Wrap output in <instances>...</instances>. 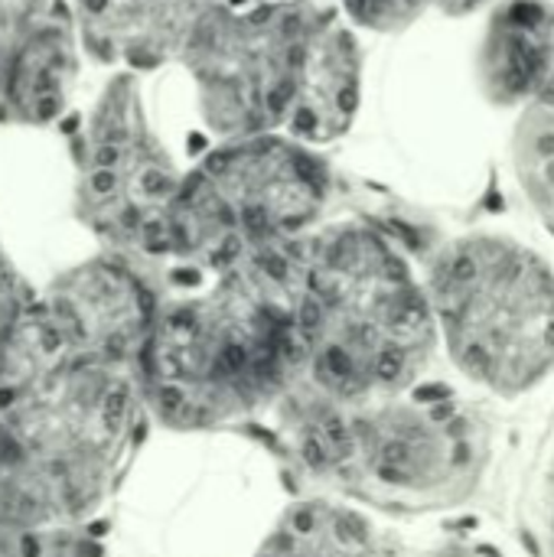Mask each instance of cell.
Here are the masks:
<instances>
[{"mask_svg": "<svg viewBox=\"0 0 554 557\" xmlns=\"http://www.w3.org/2000/svg\"><path fill=\"white\" fill-rule=\"evenodd\" d=\"M424 3V10L428 7H438V10H444V13H470V10H477L480 3H487V0H421Z\"/></svg>", "mask_w": 554, "mask_h": 557, "instance_id": "2e32d148", "label": "cell"}, {"mask_svg": "<svg viewBox=\"0 0 554 557\" xmlns=\"http://www.w3.org/2000/svg\"><path fill=\"white\" fill-rule=\"evenodd\" d=\"M137 101L134 82L118 78L91 124L88 212L108 238L170 258V225L186 176L144 124Z\"/></svg>", "mask_w": 554, "mask_h": 557, "instance_id": "ba28073f", "label": "cell"}, {"mask_svg": "<svg viewBox=\"0 0 554 557\" xmlns=\"http://www.w3.org/2000/svg\"><path fill=\"white\" fill-rule=\"evenodd\" d=\"M522 516L535 557H554V431L529 473Z\"/></svg>", "mask_w": 554, "mask_h": 557, "instance_id": "9a60e30c", "label": "cell"}, {"mask_svg": "<svg viewBox=\"0 0 554 557\" xmlns=\"http://www.w3.org/2000/svg\"><path fill=\"white\" fill-rule=\"evenodd\" d=\"M424 290L438 346L477 392L519 401L554 375V264L509 232L444 242Z\"/></svg>", "mask_w": 554, "mask_h": 557, "instance_id": "5b68a950", "label": "cell"}, {"mask_svg": "<svg viewBox=\"0 0 554 557\" xmlns=\"http://www.w3.org/2000/svg\"><path fill=\"white\" fill-rule=\"evenodd\" d=\"M431 557H496L490 555V552H483V548H473V545H454V548H441L438 555Z\"/></svg>", "mask_w": 554, "mask_h": 557, "instance_id": "e0dca14e", "label": "cell"}, {"mask_svg": "<svg viewBox=\"0 0 554 557\" xmlns=\"http://www.w3.org/2000/svg\"><path fill=\"white\" fill-rule=\"evenodd\" d=\"M294 245L268 248L160 307L140 352L144 401L180 431L225 428L268 405L300 366L291 320Z\"/></svg>", "mask_w": 554, "mask_h": 557, "instance_id": "3957f363", "label": "cell"}, {"mask_svg": "<svg viewBox=\"0 0 554 557\" xmlns=\"http://www.w3.org/2000/svg\"><path fill=\"white\" fill-rule=\"evenodd\" d=\"M509 166L529 212L554 235V69L519 108Z\"/></svg>", "mask_w": 554, "mask_h": 557, "instance_id": "5bb4252c", "label": "cell"}, {"mask_svg": "<svg viewBox=\"0 0 554 557\" xmlns=\"http://www.w3.org/2000/svg\"><path fill=\"white\" fill-rule=\"evenodd\" d=\"M78 362L127 366L140 359L160 313L150 287L121 261H88L56 281L46 297Z\"/></svg>", "mask_w": 554, "mask_h": 557, "instance_id": "9c48e42d", "label": "cell"}, {"mask_svg": "<svg viewBox=\"0 0 554 557\" xmlns=\"http://www.w3.org/2000/svg\"><path fill=\"white\" fill-rule=\"evenodd\" d=\"M183 65L202 124L222 144L264 134L307 147L340 140L362 91L359 42L320 0L212 3Z\"/></svg>", "mask_w": 554, "mask_h": 557, "instance_id": "6da1fadb", "label": "cell"}, {"mask_svg": "<svg viewBox=\"0 0 554 557\" xmlns=\"http://www.w3.org/2000/svg\"><path fill=\"white\" fill-rule=\"evenodd\" d=\"M323 401L304 428V457L359 503L444 512L467 506L490 473V421L451 388L421 382L369 405Z\"/></svg>", "mask_w": 554, "mask_h": 557, "instance_id": "277c9868", "label": "cell"}, {"mask_svg": "<svg viewBox=\"0 0 554 557\" xmlns=\"http://www.w3.org/2000/svg\"><path fill=\"white\" fill-rule=\"evenodd\" d=\"M255 557H392L382 529L356 506L300 499L287 506Z\"/></svg>", "mask_w": 554, "mask_h": 557, "instance_id": "7c38bea8", "label": "cell"}, {"mask_svg": "<svg viewBox=\"0 0 554 557\" xmlns=\"http://www.w3.org/2000/svg\"><path fill=\"white\" fill-rule=\"evenodd\" d=\"M216 0H75L82 42L101 62L131 72L157 69L186 55L202 16Z\"/></svg>", "mask_w": 554, "mask_h": 557, "instance_id": "30bf717a", "label": "cell"}, {"mask_svg": "<svg viewBox=\"0 0 554 557\" xmlns=\"http://www.w3.org/2000/svg\"><path fill=\"white\" fill-rule=\"evenodd\" d=\"M330 170L313 147L284 134L225 140L186 173L170 225V258L232 271L245 258L317 228Z\"/></svg>", "mask_w": 554, "mask_h": 557, "instance_id": "8992f818", "label": "cell"}, {"mask_svg": "<svg viewBox=\"0 0 554 557\" xmlns=\"http://www.w3.org/2000/svg\"><path fill=\"white\" fill-rule=\"evenodd\" d=\"M554 69V7L549 0H506L483 39L480 78L496 104H526Z\"/></svg>", "mask_w": 554, "mask_h": 557, "instance_id": "8fae6325", "label": "cell"}, {"mask_svg": "<svg viewBox=\"0 0 554 557\" xmlns=\"http://www.w3.org/2000/svg\"><path fill=\"white\" fill-rule=\"evenodd\" d=\"M75 72L72 33L65 23H33L7 65L3 85L13 108L33 121H46L62 111Z\"/></svg>", "mask_w": 554, "mask_h": 557, "instance_id": "4fadbf2b", "label": "cell"}, {"mask_svg": "<svg viewBox=\"0 0 554 557\" xmlns=\"http://www.w3.org/2000/svg\"><path fill=\"white\" fill-rule=\"evenodd\" d=\"M140 405L144 392L124 366L69 362L0 414L13 447L52 470L85 512L131 450Z\"/></svg>", "mask_w": 554, "mask_h": 557, "instance_id": "52a82bcc", "label": "cell"}, {"mask_svg": "<svg viewBox=\"0 0 554 557\" xmlns=\"http://www.w3.org/2000/svg\"><path fill=\"white\" fill-rule=\"evenodd\" d=\"M291 320L297 369L336 405L421 385L441 349L424 274L366 222H333L297 242Z\"/></svg>", "mask_w": 554, "mask_h": 557, "instance_id": "7a4b0ae2", "label": "cell"}, {"mask_svg": "<svg viewBox=\"0 0 554 557\" xmlns=\"http://www.w3.org/2000/svg\"><path fill=\"white\" fill-rule=\"evenodd\" d=\"M216 3H235V7H248V3H281V0H216Z\"/></svg>", "mask_w": 554, "mask_h": 557, "instance_id": "ac0fdd59", "label": "cell"}]
</instances>
